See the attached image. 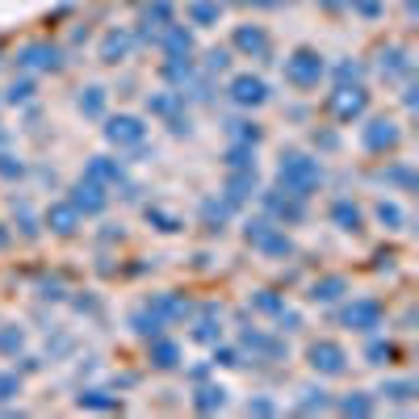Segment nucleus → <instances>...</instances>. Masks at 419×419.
Masks as SVG:
<instances>
[{
    "label": "nucleus",
    "instance_id": "1",
    "mask_svg": "<svg viewBox=\"0 0 419 419\" xmlns=\"http://www.w3.org/2000/svg\"><path fill=\"white\" fill-rule=\"evenodd\" d=\"M277 185H281V193L306 201V197L323 185V168H319V159H311V155H302V151H290V155L281 159V168H277Z\"/></svg>",
    "mask_w": 419,
    "mask_h": 419
},
{
    "label": "nucleus",
    "instance_id": "2",
    "mask_svg": "<svg viewBox=\"0 0 419 419\" xmlns=\"http://www.w3.org/2000/svg\"><path fill=\"white\" fill-rule=\"evenodd\" d=\"M323 71H327V63H323V55L311 50V46H302V50H294V55L285 59V80H290L294 88H315V84L323 80Z\"/></svg>",
    "mask_w": 419,
    "mask_h": 419
},
{
    "label": "nucleus",
    "instance_id": "3",
    "mask_svg": "<svg viewBox=\"0 0 419 419\" xmlns=\"http://www.w3.org/2000/svg\"><path fill=\"white\" fill-rule=\"evenodd\" d=\"M67 201H71L80 214H88V218H92V214H101V210L109 206V193H105V185H101V180L80 176V180L71 185V197H67Z\"/></svg>",
    "mask_w": 419,
    "mask_h": 419
},
{
    "label": "nucleus",
    "instance_id": "4",
    "mask_svg": "<svg viewBox=\"0 0 419 419\" xmlns=\"http://www.w3.org/2000/svg\"><path fill=\"white\" fill-rule=\"evenodd\" d=\"M105 139H109L113 147H143V139H147V126H143V118L118 113V118H109V126H105Z\"/></svg>",
    "mask_w": 419,
    "mask_h": 419
},
{
    "label": "nucleus",
    "instance_id": "5",
    "mask_svg": "<svg viewBox=\"0 0 419 419\" xmlns=\"http://www.w3.org/2000/svg\"><path fill=\"white\" fill-rule=\"evenodd\" d=\"M311 365L323 378H340L348 369V353L340 344H332V340H319V344H311Z\"/></svg>",
    "mask_w": 419,
    "mask_h": 419
},
{
    "label": "nucleus",
    "instance_id": "6",
    "mask_svg": "<svg viewBox=\"0 0 419 419\" xmlns=\"http://www.w3.org/2000/svg\"><path fill=\"white\" fill-rule=\"evenodd\" d=\"M227 97H231L235 105L252 109V105H264V101H269V84H264L260 76H235V80L227 84Z\"/></svg>",
    "mask_w": 419,
    "mask_h": 419
},
{
    "label": "nucleus",
    "instance_id": "7",
    "mask_svg": "<svg viewBox=\"0 0 419 419\" xmlns=\"http://www.w3.org/2000/svg\"><path fill=\"white\" fill-rule=\"evenodd\" d=\"M361 147H365V151H390V147H399V126H395L390 118H374V122L361 130Z\"/></svg>",
    "mask_w": 419,
    "mask_h": 419
},
{
    "label": "nucleus",
    "instance_id": "8",
    "mask_svg": "<svg viewBox=\"0 0 419 419\" xmlns=\"http://www.w3.org/2000/svg\"><path fill=\"white\" fill-rule=\"evenodd\" d=\"M344 323L357 327V332H378L382 327V306L374 298H357L348 311H344Z\"/></svg>",
    "mask_w": 419,
    "mask_h": 419
},
{
    "label": "nucleus",
    "instance_id": "9",
    "mask_svg": "<svg viewBox=\"0 0 419 419\" xmlns=\"http://www.w3.org/2000/svg\"><path fill=\"white\" fill-rule=\"evenodd\" d=\"M17 59H21L25 67H34V71H55V67H63V50H59V46H46V42L25 46Z\"/></svg>",
    "mask_w": 419,
    "mask_h": 419
},
{
    "label": "nucleus",
    "instance_id": "10",
    "mask_svg": "<svg viewBox=\"0 0 419 419\" xmlns=\"http://www.w3.org/2000/svg\"><path fill=\"white\" fill-rule=\"evenodd\" d=\"M365 105H369L365 88H340V92L332 97V109H336V118H340V122L361 118V113H365Z\"/></svg>",
    "mask_w": 419,
    "mask_h": 419
},
{
    "label": "nucleus",
    "instance_id": "11",
    "mask_svg": "<svg viewBox=\"0 0 419 419\" xmlns=\"http://www.w3.org/2000/svg\"><path fill=\"white\" fill-rule=\"evenodd\" d=\"M164 55H168L172 63H185V59L193 55V34H189L185 25H168V29H164Z\"/></svg>",
    "mask_w": 419,
    "mask_h": 419
},
{
    "label": "nucleus",
    "instance_id": "12",
    "mask_svg": "<svg viewBox=\"0 0 419 419\" xmlns=\"http://www.w3.org/2000/svg\"><path fill=\"white\" fill-rule=\"evenodd\" d=\"M130 50H134V34L130 29H109L105 42H101V63H122Z\"/></svg>",
    "mask_w": 419,
    "mask_h": 419
},
{
    "label": "nucleus",
    "instance_id": "13",
    "mask_svg": "<svg viewBox=\"0 0 419 419\" xmlns=\"http://www.w3.org/2000/svg\"><path fill=\"white\" fill-rule=\"evenodd\" d=\"M248 197H256V168H239L227 180V206H243Z\"/></svg>",
    "mask_w": 419,
    "mask_h": 419
},
{
    "label": "nucleus",
    "instance_id": "14",
    "mask_svg": "<svg viewBox=\"0 0 419 419\" xmlns=\"http://www.w3.org/2000/svg\"><path fill=\"white\" fill-rule=\"evenodd\" d=\"M235 50L264 59V55H269V34H264L260 25H239V29H235Z\"/></svg>",
    "mask_w": 419,
    "mask_h": 419
},
{
    "label": "nucleus",
    "instance_id": "15",
    "mask_svg": "<svg viewBox=\"0 0 419 419\" xmlns=\"http://www.w3.org/2000/svg\"><path fill=\"white\" fill-rule=\"evenodd\" d=\"M84 176L101 180L105 189H109V185H113V189H118V185L126 189V172H122V164H118V159H109V155H97V159L88 164V172H84Z\"/></svg>",
    "mask_w": 419,
    "mask_h": 419
},
{
    "label": "nucleus",
    "instance_id": "16",
    "mask_svg": "<svg viewBox=\"0 0 419 419\" xmlns=\"http://www.w3.org/2000/svg\"><path fill=\"white\" fill-rule=\"evenodd\" d=\"M264 206H269V214H277L281 222H302V201L298 197H290V193H264Z\"/></svg>",
    "mask_w": 419,
    "mask_h": 419
},
{
    "label": "nucleus",
    "instance_id": "17",
    "mask_svg": "<svg viewBox=\"0 0 419 419\" xmlns=\"http://www.w3.org/2000/svg\"><path fill=\"white\" fill-rule=\"evenodd\" d=\"M46 222H50L55 235H71V231L80 227V210H76L71 201H55V206L46 210Z\"/></svg>",
    "mask_w": 419,
    "mask_h": 419
},
{
    "label": "nucleus",
    "instance_id": "18",
    "mask_svg": "<svg viewBox=\"0 0 419 419\" xmlns=\"http://www.w3.org/2000/svg\"><path fill=\"white\" fill-rule=\"evenodd\" d=\"M332 222H336L340 231H361V210H357L348 197H340V201L332 206Z\"/></svg>",
    "mask_w": 419,
    "mask_h": 419
},
{
    "label": "nucleus",
    "instance_id": "19",
    "mask_svg": "<svg viewBox=\"0 0 419 419\" xmlns=\"http://www.w3.org/2000/svg\"><path fill=\"white\" fill-rule=\"evenodd\" d=\"M147 306H151V311H155L164 323H168V319H180V315H189V302H185V298H176V294H159V298H155V302H147Z\"/></svg>",
    "mask_w": 419,
    "mask_h": 419
},
{
    "label": "nucleus",
    "instance_id": "20",
    "mask_svg": "<svg viewBox=\"0 0 419 419\" xmlns=\"http://www.w3.org/2000/svg\"><path fill=\"white\" fill-rule=\"evenodd\" d=\"M218 17H222V4H218V0H193V4H189V21H193V25H218Z\"/></svg>",
    "mask_w": 419,
    "mask_h": 419
},
{
    "label": "nucleus",
    "instance_id": "21",
    "mask_svg": "<svg viewBox=\"0 0 419 419\" xmlns=\"http://www.w3.org/2000/svg\"><path fill=\"white\" fill-rule=\"evenodd\" d=\"M382 76H411V59H407L403 46L382 50Z\"/></svg>",
    "mask_w": 419,
    "mask_h": 419
},
{
    "label": "nucleus",
    "instance_id": "22",
    "mask_svg": "<svg viewBox=\"0 0 419 419\" xmlns=\"http://www.w3.org/2000/svg\"><path fill=\"white\" fill-rule=\"evenodd\" d=\"M130 327H134V332H139L143 340H155V336L164 332V319H159V315H155V311L147 306V311H139V315H130Z\"/></svg>",
    "mask_w": 419,
    "mask_h": 419
},
{
    "label": "nucleus",
    "instance_id": "23",
    "mask_svg": "<svg viewBox=\"0 0 419 419\" xmlns=\"http://www.w3.org/2000/svg\"><path fill=\"white\" fill-rule=\"evenodd\" d=\"M222 403H227V390H222V386H197V395H193V407H197L201 416L218 411Z\"/></svg>",
    "mask_w": 419,
    "mask_h": 419
},
{
    "label": "nucleus",
    "instance_id": "24",
    "mask_svg": "<svg viewBox=\"0 0 419 419\" xmlns=\"http://www.w3.org/2000/svg\"><path fill=\"white\" fill-rule=\"evenodd\" d=\"M227 168H231V172L256 168V147H252V143H231V147H227Z\"/></svg>",
    "mask_w": 419,
    "mask_h": 419
},
{
    "label": "nucleus",
    "instance_id": "25",
    "mask_svg": "<svg viewBox=\"0 0 419 419\" xmlns=\"http://www.w3.org/2000/svg\"><path fill=\"white\" fill-rule=\"evenodd\" d=\"M151 361H155L159 369H176V365H180V348H176L172 340H159V336H155V344H151Z\"/></svg>",
    "mask_w": 419,
    "mask_h": 419
},
{
    "label": "nucleus",
    "instance_id": "26",
    "mask_svg": "<svg viewBox=\"0 0 419 419\" xmlns=\"http://www.w3.org/2000/svg\"><path fill=\"white\" fill-rule=\"evenodd\" d=\"M344 290H348V281H344V277H327V281H315L311 298H315V302H336Z\"/></svg>",
    "mask_w": 419,
    "mask_h": 419
},
{
    "label": "nucleus",
    "instance_id": "27",
    "mask_svg": "<svg viewBox=\"0 0 419 419\" xmlns=\"http://www.w3.org/2000/svg\"><path fill=\"white\" fill-rule=\"evenodd\" d=\"M180 101H185L180 92H155L147 105H151V113H159V118H172V113L180 109Z\"/></svg>",
    "mask_w": 419,
    "mask_h": 419
},
{
    "label": "nucleus",
    "instance_id": "28",
    "mask_svg": "<svg viewBox=\"0 0 419 419\" xmlns=\"http://www.w3.org/2000/svg\"><path fill=\"white\" fill-rule=\"evenodd\" d=\"M227 134H231V143H252V147L260 143V126H256V122H243V118H239V122H231V126H227Z\"/></svg>",
    "mask_w": 419,
    "mask_h": 419
},
{
    "label": "nucleus",
    "instance_id": "29",
    "mask_svg": "<svg viewBox=\"0 0 419 419\" xmlns=\"http://www.w3.org/2000/svg\"><path fill=\"white\" fill-rule=\"evenodd\" d=\"M378 222L386 227V231H403V222H407V214L395 206V201H378Z\"/></svg>",
    "mask_w": 419,
    "mask_h": 419
},
{
    "label": "nucleus",
    "instance_id": "30",
    "mask_svg": "<svg viewBox=\"0 0 419 419\" xmlns=\"http://www.w3.org/2000/svg\"><path fill=\"white\" fill-rule=\"evenodd\" d=\"M151 21H155V29H168V25H172V4H168V0H155V4L143 13V25H151Z\"/></svg>",
    "mask_w": 419,
    "mask_h": 419
},
{
    "label": "nucleus",
    "instance_id": "31",
    "mask_svg": "<svg viewBox=\"0 0 419 419\" xmlns=\"http://www.w3.org/2000/svg\"><path fill=\"white\" fill-rule=\"evenodd\" d=\"M378 180H382V185H403V189H411V185H416V172H411L407 164H395V168L378 172Z\"/></svg>",
    "mask_w": 419,
    "mask_h": 419
},
{
    "label": "nucleus",
    "instance_id": "32",
    "mask_svg": "<svg viewBox=\"0 0 419 419\" xmlns=\"http://www.w3.org/2000/svg\"><path fill=\"white\" fill-rule=\"evenodd\" d=\"M201 214H206V227H210V231H222V222H227L231 206H227V197H222V201H206V206H201Z\"/></svg>",
    "mask_w": 419,
    "mask_h": 419
},
{
    "label": "nucleus",
    "instance_id": "33",
    "mask_svg": "<svg viewBox=\"0 0 419 419\" xmlns=\"http://www.w3.org/2000/svg\"><path fill=\"white\" fill-rule=\"evenodd\" d=\"M80 109H84L88 118H101V113H105V88H84Z\"/></svg>",
    "mask_w": 419,
    "mask_h": 419
},
{
    "label": "nucleus",
    "instance_id": "34",
    "mask_svg": "<svg viewBox=\"0 0 419 419\" xmlns=\"http://www.w3.org/2000/svg\"><path fill=\"white\" fill-rule=\"evenodd\" d=\"M147 218H151V222H155V227H159V231H168V235H172V231H180V227H185V222H180V218H176V214H168V210H159V206H147Z\"/></svg>",
    "mask_w": 419,
    "mask_h": 419
},
{
    "label": "nucleus",
    "instance_id": "35",
    "mask_svg": "<svg viewBox=\"0 0 419 419\" xmlns=\"http://www.w3.org/2000/svg\"><path fill=\"white\" fill-rule=\"evenodd\" d=\"M80 407H92V411H113V407H118V399H109L105 390H84V395H80Z\"/></svg>",
    "mask_w": 419,
    "mask_h": 419
},
{
    "label": "nucleus",
    "instance_id": "36",
    "mask_svg": "<svg viewBox=\"0 0 419 419\" xmlns=\"http://www.w3.org/2000/svg\"><path fill=\"white\" fill-rule=\"evenodd\" d=\"M340 411H344V416H369V411H374V399H365V395L340 399Z\"/></svg>",
    "mask_w": 419,
    "mask_h": 419
},
{
    "label": "nucleus",
    "instance_id": "37",
    "mask_svg": "<svg viewBox=\"0 0 419 419\" xmlns=\"http://www.w3.org/2000/svg\"><path fill=\"white\" fill-rule=\"evenodd\" d=\"M365 357H369V365H390L395 348H390V344H382V340H374V344L365 348Z\"/></svg>",
    "mask_w": 419,
    "mask_h": 419
},
{
    "label": "nucleus",
    "instance_id": "38",
    "mask_svg": "<svg viewBox=\"0 0 419 419\" xmlns=\"http://www.w3.org/2000/svg\"><path fill=\"white\" fill-rule=\"evenodd\" d=\"M382 395H386V399H399V403H407V399L416 395V382H386V386H382Z\"/></svg>",
    "mask_w": 419,
    "mask_h": 419
},
{
    "label": "nucleus",
    "instance_id": "39",
    "mask_svg": "<svg viewBox=\"0 0 419 419\" xmlns=\"http://www.w3.org/2000/svg\"><path fill=\"white\" fill-rule=\"evenodd\" d=\"M21 344H25V336H21L17 327H4V332H0V353L13 357V353H21Z\"/></svg>",
    "mask_w": 419,
    "mask_h": 419
},
{
    "label": "nucleus",
    "instance_id": "40",
    "mask_svg": "<svg viewBox=\"0 0 419 419\" xmlns=\"http://www.w3.org/2000/svg\"><path fill=\"white\" fill-rule=\"evenodd\" d=\"M218 336H222V327H218L214 319H201V323H197V332H193V340H201V344H214Z\"/></svg>",
    "mask_w": 419,
    "mask_h": 419
},
{
    "label": "nucleus",
    "instance_id": "41",
    "mask_svg": "<svg viewBox=\"0 0 419 419\" xmlns=\"http://www.w3.org/2000/svg\"><path fill=\"white\" fill-rule=\"evenodd\" d=\"M323 407H327V395H323V390H306V399L298 403V411H302V416H311V411H323Z\"/></svg>",
    "mask_w": 419,
    "mask_h": 419
},
{
    "label": "nucleus",
    "instance_id": "42",
    "mask_svg": "<svg viewBox=\"0 0 419 419\" xmlns=\"http://www.w3.org/2000/svg\"><path fill=\"white\" fill-rule=\"evenodd\" d=\"M29 92H34V84H29V80H13V88H8V97H4V101H13V105H17V101H29Z\"/></svg>",
    "mask_w": 419,
    "mask_h": 419
},
{
    "label": "nucleus",
    "instance_id": "43",
    "mask_svg": "<svg viewBox=\"0 0 419 419\" xmlns=\"http://www.w3.org/2000/svg\"><path fill=\"white\" fill-rule=\"evenodd\" d=\"M256 311H269V315H277V311H281V298H273L269 290H260V294H256Z\"/></svg>",
    "mask_w": 419,
    "mask_h": 419
},
{
    "label": "nucleus",
    "instance_id": "44",
    "mask_svg": "<svg viewBox=\"0 0 419 419\" xmlns=\"http://www.w3.org/2000/svg\"><path fill=\"white\" fill-rule=\"evenodd\" d=\"M21 390V378L17 374H0V399H13Z\"/></svg>",
    "mask_w": 419,
    "mask_h": 419
},
{
    "label": "nucleus",
    "instance_id": "45",
    "mask_svg": "<svg viewBox=\"0 0 419 419\" xmlns=\"http://www.w3.org/2000/svg\"><path fill=\"white\" fill-rule=\"evenodd\" d=\"M227 63H231L227 50H210V63H206V67H210V71H227Z\"/></svg>",
    "mask_w": 419,
    "mask_h": 419
},
{
    "label": "nucleus",
    "instance_id": "46",
    "mask_svg": "<svg viewBox=\"0 0 419 419\" xmlns=\"http://www.w3.org/2000/svg\"><path fill=\"white\" fill-rule=\"evenodd\" d=\"M336 76H340V80H361V67H357V63H340Z\"/></svg>",
    "mask_w": 419,
    "mask_h": 419
},
{
    "label": "nucleus",
    "instance_id": "47",
    "mask_svg": "<svg viewBox=\"0 0 419 419\" xmlns=\"http://www.w3.org/2000/svg\"><path fill=\"white\" fill-rule=\"evenodd\" d=\"M42 298H63V281H42Z\"/></svg>",
    "mask_w": 419,
    "mask_h": 419
},
{
    "label": "nucleus",
    "instance_id": "48",
    "mask_svg": "<svg viewBox=\"0 0 419 419\" xmlns=\"http://www.w3.org/2000/svg\"><path fill=\"white\" fill-rule=\"evenodd\" d=\"M0 176H21V164H13V155H0Z\"/></svg>",
    "mask_w": 419,
    "mask_h": 419
},
{
    "label": "nucleus",
    "instance_id": "49",
    "mask_svg": "<svg viewBox=\"0 0 419 419\" xmlns=\"http://www.w3.org/2000/svg\"><path fill=\"white\" fill-rule=\"evenodd\" d=\"M214 361H222V365H243V361H239V353H231V348H222V353H214Z\"/></svg>",
    "mask_w": 419,
    "mask_h": 419
},
{
    "label": "nucleus",
    "instance_id": "50",
    "mask_svg": "<svg viewBox=\"0 0 419 419\" xmlns=\"http://www.w3.org/2000/svg\"><path fill=\"white\" fill-rule=\"evenodd\" d=\"M248 411H256V416H273L277 407H273V403H264V399H256V403H248Z\"/></svg>",
    "mask_w": 419,
    "mask_h": 419
},
{
    "label": "nucleus",
    "instance_id": "51",
    "mask_svg": "<svg viewBox=\"0 0 419 419\" xmlns=\"http://www.w3.org/2000/svg\"><path fill=\"white\" fill-rule=\"evenodd\" d=\"M4 243H8V235H4V231H0V248H4Z\"/></svg>",
    "mask_w": 419,
    "mask_h": 419
},
{
    "label": "nucleus",
    "instance_id": "52",
    "mask_svg": "<svg viewBox=\"0 0 419 419\" xmlns=\"http://www.w3.org/2000/svg\"><path fill=\"white\" fill-rule=\"evenodd\" d=\"M239 4H252V0H239ZM256 4H264V0H256Z\"/></svg>",
    "mask_w": 419,
    "mask_h": 419
}]
</instances>
